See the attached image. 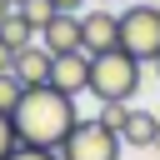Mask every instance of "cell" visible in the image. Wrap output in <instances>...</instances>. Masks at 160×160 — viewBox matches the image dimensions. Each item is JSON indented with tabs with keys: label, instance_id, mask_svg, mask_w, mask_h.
I'll return each instance as SVG.
<instances>
[{
	"label": "cell",
	"instance_id": "1",
	"mask_svg": "<svg viewBox=\"0 0 160 160\" xmlns=\"http://www.w3.org/2000/svg\"><path fill=\"white\" fill-rule=\"evenodd\" d=\"M10 120H15V140L30 145V150H60V145L75 135V125H80L75 100L60 95L55 85H45V90H25V100L15 105Z\"/></svg>",
	"mask_w": 160,
	"mask_h": 160
},
{
	"label": "cell",
	"instance_id": "2",
	"mask_svg": "<svg viewBox=\"0 0 160 160\" xmlns=\"http://www.w3.org/2000/svg\"><path fill=\"white\" fill-rule=\"evenodd\" d=\"M135 90H140V60H130L125 50H105L90 60V95L100 105H130Z\"/></svg>",
	"mask_w": 160,
	"mask_h": 160
},
{
	"label": "cell",
	"instance_id": "3",
	"mask_svg": "<svg viewBox=\"0 0 160 160\" xmlns=\"http://www.w3.org/2000/svg\"><path fill=\"white\" fill-rule=\"evenodd\" d=\"M120 50L130 60H160V5H130L120 10Z\"/></svg>",
	"mask_w": 160,
	"mask_h": 160
},
{
	"label": "cell",
	"instance_id": "4",
	"mask_svg": "<svg viewBox=\"0 0 160 160\" xmlns=\"http://www.w3.org/2000/svg\"><path fill=\"white\" fill-rule=\"evenodd\" d=\"M60 160H120V135L105 130L100 120H80L75 135L55 150Z\"/></svg>",
	"mask_w": 160,
	"mask_h": 160
},
{
	"label": "cell",
	"instance_id": "5",
	"mask_svg": "<svg viewBox=\"0 0 160 160\" xmlns=\"http://www.w3.org/2000/svg\"><path fill=\"white\" fill-rule=\"evenodd\" d=\"M80 50L95 60V55H105V50H120V15L115 10H85L80 15Z\"/></svg>",
	"mask_w": 160,
	"mask_h": 160
},
{
	"label": "cell",
	"instance_id": "6",
	"mask_svg": "<svg viewBox=\"0 0 160 160\" xmlns=\"http://www.w3.org/2000/svg\"><path fill=\"white\" fill-rule=\"evenodd\" d=\"M10 75H15L25 90H45V85H50V75H55V55H50V50L35 40V45H25V50L15 55Z\"/></svg>",
	"mask_w": 160,
	"mask_h": 160
},
{
	"label": "cell",
	"instance_id": "7",
	"mask_svg": "<svg viewBox=\"0 0 160 160\" xmlns=\"http://www.w3.org/2000/svg\"><path fill=\"white\" fill-rule=\"evenodd\" d=\"M50 85L60 90V95H80V90H90V55L85 50H70V55H55V75H50Z\"/></svg>",
	"mask_w": 160,
	"mask_h": 160
},
{
	"label": "cell",
	"instance_id": "8",
	"mask_svg": "<svg viewBox=\"0 0 160 160\" xmlns=\"http://www.w3.org/2000/svg\"><path fill=\"white\" fill-rule=\"evenodd\" d=\"M35 40H40L50 55H70V50H80V15H55Z\"/></svg>",
	"mask_w": 160,
	"mask_h": 160
},
{
	"label": "cell",
	"instance_id": "9",
	"mask_svg": "<svg viewBox=\"0 0 160 160\" xmlns=\"http://www.w3.org/2000/svg\"><path fill=\"white\" fill-rule=\"evenodd\" d=\"M120 145H135V150L160 145V115H150V110H130V120H125V130H120Z\"/></svg>",
	"mask_w": 160,
	"mask_h": 160
},
{
	"label": "cell",
	"instance_id": "10",
	"mask_svg": "<svg viewBox=\"0 0 160 160\" xmlns=\"http://www.w3.org/2000/svg\"><path fill=\"white\" fill-rule=\"evenodd\" d=\"M0 45L20 55L25 45H35V30H30V25L20 20V15H5V20H0Z\"/></svg>",
	"mask_w": 160,
	"mask_h": 160
},
{
	"label": "cell",
	"instance_id": "11",
	"mask_svg": "<svg viewBox=\"0 0 160 160\" xmlns=\"http://www.w3.org/2000/svg\"><path fill=\"white\" fill-rule=\"evenodd\" d=\"M15 15H20L35 35H40V30L55 20V5H50V0H15Z\"/></svg>",
	"mask_w": 160,
	"mask_h": 160
},
{
	"label": "cell",
	"instance_id": "12",
	"mask_svg": "<svg viewBox=\"0 0 160 160\" xmlns=\"http://www.w3.org/2000/svg\"><path fill=\"white\" fill-rule=\"evenodd\" d=\"M25 100V85L15 75H0V115H15V105Z\"/></svg>",
	"mask_w": 160,
	"mask_h": 160
},
{
	"label": "cell",
	"instance_id": "13",
	"mask_svg": "<svg viewBox=\"0 0 160 160\" xmlns=\"http://www.w3.org/2000/svg\"><path fill=\"white\" fill-rule=\"evenodd\" d=\"M95 120H100L105 130H115V135H120V130H125V120H130V105H100V115H95Z\"/></svg>",
	"mask_w": 160,
	"mask_h": 160
},
{
	"label": "cell",
	"instance_id": "14",
	"mask_svg": "<svg viewBox=\"0 0 160 160\" xmlns=\"http://www.w3.org/2000/svg\"><path fill=\"white\" fill-rule=\"evenodd\" d=\"M15 150H20V140H15V120L0 115V160H10Z\"/></svg>",
	"mask_w": 160,
	"mask_h": 160
},
{
	"label": "cell",
	"instance_id": "15",
	"mask_svg": "<svg viewBox=\"0 0 160 160\" xmlns=\"http://www.w3.org/2000/svg\"><path fill=\"white\" fill-rule=\"evenodd\" d=\"M10 160H60V155H55V150H30V145H20Z\"/></svg>",
	"mask_w": 160,
	"mask_h": 160
},
{
	"label": "cell",
	"instance_id": "16",
	"mask_svg": "<svg viewBox=\"0 0 160 160\" xmlns=\"http://www.w3.org/2000/svg\"><path fill=\"white\" fill-rule=\"evenodd\" d=\"M50 5H55V15H80L85 0H50Z\"/></svg>",
	"mask_w": 160,
	"mask_h": 160
},
{
	"label": "cell",
	"instance_id": "17",
	"mask_svg": "<svg viewBox=\"0 0 160 160\" xmlns=\"http://www.w3.org/2000/svg\"><path fill=\"white\" fill-rule=\"evenodd\" d=\"M10 65H15V50H5V45H0V75H10Z\"/></svg>",
	"mask_w": 160,
	"mask_h": 160
},
{
	"label": "cell",
	"instance_id": "18",
	"mask_svg": "<svg viewBox=\"0 0 160 160\" xmlns=\"http://www.w3.org/2000/svg\"><path fill=\"white\" fill-rule=\"evenodd\" d=\"M5 15H15V0H0V20H5Z\"/></svg>",
	"mask_w": 160,
	"mask_h": 160
},
{
	"label": "cell",
	"instance_id": "19",
	"mask_svg": "<svg viewBox=\"0 0 160 160\" xmlns=\"http://www.w3.org/2000/svg\"><path fill=\"white\" fill-rule=\"evenodd\" d=\"M155 70H160V60H155Z\"/></svg>",
	"mask_w": 160,
	"mask_h": 160
}]
</instances>
